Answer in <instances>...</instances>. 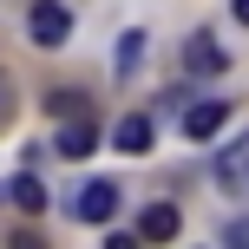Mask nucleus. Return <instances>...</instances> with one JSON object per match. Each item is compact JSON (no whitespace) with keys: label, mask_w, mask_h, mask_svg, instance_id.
Wrapping results in <instances>:
<instances>
[{"label":"nucleus","mask_w":249,"mask_h":249,"mask_svg":"<svg viewBox=\"0 0 249 249\" xmlns=\"http://www.w3.org/2000/svg\"><path fill=\"white\" fill-rule=\"evenodd\" d=\"M138 53H144V33H124V39H118V53H112V59H118V72H131V66H138Z\"/></svg>","instance_id":"nucleus-10"},{"label":"nucleus","mask_w":249,"mask_h":249,"mask_svg":"<svg viewBox=\"0 0 249 249\" xmlns=\"http://www.w3.org/2000/svg\"><path fill=\"white\" fill-rule=\"evenodd\" d=\"M223 249H249V216H236V223L223 230Z\"/></svg>","instance_id":"nucleus-12"},{"label":"nucleus","mask_w":249,"mask_h":249,"mask_svg":"<svg viewBox=\"0 0 249 249\" xmlns=\"http://www.w3.org/2000/svg\"><path fill=\"white\" fill-rule=\"evenodd\" d=\"M184 72H190V79H216V72H230V53L216 46V33H190V39H184Z\"/></svg>","instance_id":"nucleus-2"},{"label":"nucleus","mask_w":249,"mask_h":249,"mask_svg":"<svg viewBox=\"0 0 249 249\" xmlns=\"http://www.w3.org/2000/svg\"><path fill=\"white\" fill-rule=\"evenodd\" d=\"M53 118H86V99L79 92H53Z\"/></svg>","instance_id":"nucleus-11"},{"label":"nucleus","mask_w":249,"mask_h":249,"mask_svg":"<svg viewBox=\"0 0 249 249\" xmlns=\"http://www.w3.org/2000/svg\"><path fill=\"white\" fill-rule=\"evenodd\" d=\"M0 118H7V86H0Z\"/></svg>","instance_id":"nucleus-15"},{"label":"nucleus","mask_w":249,"mask_h":249,"mask_svg":"<svg viewBox=\"0 0 249 249\" xmlns=\"http://www.w3.org/2000/svg\"><path fill=\"white\" fill-rule=\"evenodd\" d=\"M216 184H223V190H249V131L216 158Z\"/></svg>","instance_id":"nucleus-7"},{"label":"nucleus","mask_w":249,"mask_h":249,"mask_svg":"<svg viewBox=\"0 0 249 249\" xmlns=\"http://www.w3.org/2000/svg\"><path fill=\"white\" fill-rule=\"evenodd\" d=\"M7 197L20 203L26 216H39V210H46V190H39V177H26V171H20V177H13V184H7Z\"/></svg>","instance_id":"nucleus-9"},{"label":"nucleus","mask_w":249,"mask_h":249,"mask_svg":"<svg viewBox=\"0 0 249 249\" xmlns=\"http://www.w3.org/2000/svg\"><path fill=\"white\" fill-rule=\"evenodd\" d=\"M151 138H158V131H151V118H144V112H131V118H118V124H112V144L124 151V158H144Z\"/></svg>","instance_id":"nucleus-6"},{"label":"nucleus","mask_w":249,"mask_h":249,"mask_svg":"<svg viewBox=\"0 0 249 249\" xmlns=\"http://www.w3.org/2000/svg\"><path fill=\"white\" fill-rule=\"evenodd\" d=\"M79 216H86V223H112L118 216V184L112 177H92V184L79 190Z\"/></svg>","instance_id":"nucleus-3"},{"label":"nucleus","mask_w":249,"mask_h":249,"mask_svg":"<svg viewBox=\"0 0 249 249\" xmlns=\"http://www.w3.org/2000/svg\"><path fill=\"white\" fill-rule=\"evenodd\" d=\"M26 33H33V46H66V39H72V7H66V0H33Z\"/></svg>","instance_id":"nucleus-1"},{"label":"nucleus","mask_w":249,"mask_h":249,"mask_svg":"<svg viewBox=\"0 0 249 249\" xmlns=\"http://www.w3.org/2000/svg\"><path fill=\"white\" fill-rule=\"evenodd\" d=\"M223 124H230V105H223V99H203V105H190V112H184V138L210 144V138L223 131Z\"/></svg>","instance_id":"nucleus-4"},{"label":"nucleus","mask_w":249,"mask_h":249,"mask_svg":"<svg viewBox=\"0 0 249 249\" xmlns=\"http://www.w3.org/2000/svg\"><path fill=\"white\" fill-rule=\"evenodd\" d=\"M105 249H138V236H105Z\"/></svg>","instance_id":"nucleus-13"},{"label":"nucleus","mask_w":249,"mask_h":249,"mask_svg":"<svg viewBox=\"0 0 249 249\" xmlns=\"http://www.w3.org/2000/svg\"><path fill=\"white\" fill-rule=\"evenodd\" d=\"M92 144H99V131H92L86 118H72V124H59V158H86Z\"/></svg>","instance_id":"nucleus-8"},{"label":"nucleus","mask_w":249,"mask_h":249,"mask_svg":"<svg viewBox=\"0 0 249 249\" xmlns=\"http://www.w3.org/2000/svg\"><path fill=\"white\" fill-rule=\"evenodd\" d=\"M177 230H184L177 203H144V216H138V243H171Z\"/></svg>","instance_id":"nucleus-5"},{"label":"nucleus","mask_w":249,"mask_h":249,"mask_svg":"<svg viewBox=\"0 0 249 249\" xmlns=\"http://www.w3.org/2000/svg\"><path fill=\"white\" fill-rule=\"evenodd\" d=\"M230 13H236V20H243V26H249V0H230Z\"/></svg>","instance_id":"nucleus-14"}]
</instances>
